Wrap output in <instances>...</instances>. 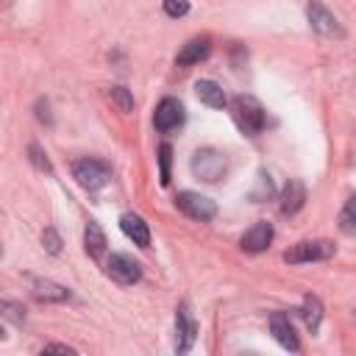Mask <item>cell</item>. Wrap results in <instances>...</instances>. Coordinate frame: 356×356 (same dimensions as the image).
<instances>
[{"label": "cell", "instance_id": "obj_1", "mask_svg": "<svg viewBox=\"0 0 356 356\" xmlns=\"http://www.w3.org/2000/svg\"><path fill=\"white\" fill-rule=\"evenodd\" d=\"M231 117H234V122L239 125V131L248 134V136H256V134H261V128H264V108H261V103H259L256 97H250V95H236V97L231 100Z\"/></svg>", "mask_w": 356, "mask_h": 356}, {"label": "cell", "instance_id": "obj_2", "mask_svg": "<svg viewBox=\"0 0 356 356\" xmlns=\"http://www.w3.org/2000/svg\"><path fill=\"white\" fill-rule=\"evenodd\" d=\"M225 170H228V161H225V156H222L220 150L203 147V150H197L195 159H192V172H195V178H200V181H206V184L220 181V178L225 175Z\"/></svg>", "mask_w": 356, "mask_h": 356}, {"label": "cell", "instance_id": "obj_3", "mask_svg": "<svg viewBox=\"0 0 356 356\" xmlns=\"http://www.w3.org/2000/svg\"><path fill=\"white\" fill-rule=\"evenodd\" d=\"M334 256V245L328 239H303L298 245H292L284 253V261L289 264H303V261H323Z\"/></svg>", "mask_w": 356, "mask_h": 356}, {"label": "cell", "instance_id": "obj_4", "mask_svg": "<svg viewBox=\"0 0 356 356\" xmlns=\"http://www.w3.org/2000/svg\"><path fill=\"white\" fill-rule=\"evenodd\" d=\"M111 170L106 161H97V159H81L72 164V178L83 186V189H100L106 181H108Z\"/></svg>", "mask_w": 356, "mask_h": 356}, {"label": "cell", "instance_id": "obj_5", "mask_svg": "<svg viewBox=\"0 0 356 356\" xmlns=\"http://www.w3.org/2000/svg\"><path fill=\"white\" fill-rule=\"evenodd\" d=\"M175 206H178L186 217L200 220V222H206V220H211V217L217 214V206H214L209 197L197 195V192H178V195H175Z\"/></svg>", "mask_w": 356, "mask_h": 356}, {"label": "cell", "instance_id": "obj_6", "mask_svg": "<svg viewBox=\"0 0 356 356\" xmlns=\"http://www.w3.org/2000/svg\"><path fill=\"white\" fill-rule=\"evenodd\" d=\"M106 273H108V278H114L117 284H125V286L136 284L142 278V267L125 253H111L106 261Z\"/></svg>", "mask_w": 356, "mask_h": 356}, {"label": "cell", "instance_id": "obj_7", "mask_svg": "<svg viewBox=\"0 0 356 356\" xmlns=\"http://www.w3.org/2000/svg\"><path fill=\"white\" fill-rule=\"evenodd\" d=\"M195 334H197V325H195V320L189 314V306L181 303L178 312H175V350L186 353L192 348V342H195Z\"/></svg>", "mask_w": 356, "mask_h": 356}, {"label": "cell", "instance_id": "obj_8", "mask_svg": "<svg viewBox=\"0 0 356 356\" xmlns=\"http://www.w3.org/2000/svg\"><path fill=\"white\" fill-rule=\"evenodd\" d=\"M306 17H309V22H312V28H314L317 33H323V36H342V31H339V25H337V17H334L323 3L312 0V3L306 6Z\"/></svg>", "mask_w": 356, "mask_h": 356}, {"label": "cell", "instance_id": "obj_9", "mask_svg": "<svg viewBox=\"0 0 356 356\" xmlns=\"http://www.w3.org/2000/svg\"><path fill=\"white\" fill-rule=\"evenodd\" d=\"M184 122V106L175 100V97H164L159 106H156V114H153V125L159 131H172Z\"/></svg>", "mask_w": 356, "mask_h": 356}, {"label": "cell", "instance_id": "obj_10", "mask_svg": "<svg viewBox=\"0 0 356 356\" xmlns=\"http://www.w3.org/2000/svg\"><path fill=\"white\" fill-rule=\"evenodd\" d=\"M270 242H273V225L270 222H253L245 234H242V250H248V253H261V250H267L270 248Z\"/></svg>", "mask_w": 356, "mask_h": 356}, {"label": "cell", "instance_id": "obj_11", "mask_svg": "<svg viewBox=\"0 0 356 356\" xmlns=\"http://www.w3.org/2000/svg\"><path fill=\"white\" fill-rule=\"evenodd\" d=\"M270 331H273V337H275L286 350H298V348H300V342H298V337H295V328H292V323H289V314L273 312V314H270Z\"/></svg>", "mask_w": 356, "mask_h": 356}, {"label": "cell", "instance_id": "obj_12", "mask_svg": "<svg viewBox=\"0 0 356 356\" xmlns=\"http://www.w3.org/2000/svg\"><path fill=\"white\" fill-rule=\"evenodd\" d=\"M209 53H211V42H209L206 36H197V39H189V42L178 50L175 61H178L181 67H189V64H200L203 58H209Z\"/></svg>", "mask_w": 356, "mask_h": 356}, {"label": "cell", "instance_id": "obj_13", "mask_svg": "<svg viewBox=\"0 0 356 356\" xmlns=\"http://www.w3.org/2000/svg\"><path fill=\"white\" fill-rule=\"evenodd\" d=\"M120 228H122V234H125L134 245H139V248H147V245H150L147 222H145L139 214H122V217H120Z\"/></svg>", "mask_w": 356, "mask_h": 356}, {"label": "cell", "instance_id": "obj_14", "mask_svg": "<svg viewBox=\"0 0 356 356\" xmlns=\"http://www.w3.org/2000/svg\"><path fill=\"white\" fill-rule=\"evenodd\" d=\"M303 203H306V186H303L298 178H292V181L284 186V195H281V211H284V214H295Z\"/></svg>", "mask_w": 356, "mask_h": 356}, {"label": "cell", "instance_id": "obj_15", "mask_svg": "<svg viewBox=\"0 0 356 356\" xmlns=\"http://www.w3.org/2000/svg\"><path fill=\"white\" fill-rule=\"evenodd\" d=\"M195 95H197L200 103H206V106H211V108H222V106L228 103L225 92H222L214 81H197V83H195Z\"/></svg>", "mask_w": 356, "mask_h": 356}, {"label": "cell", "instance_id": "obj_16", "mask_svg": "<svg viewBox=\"0 0 356 356\" xmlns=\"http://www.w3.org/2000/svg\"><path fill=\"white\" fill-rule=\"evenodd\" d=\"M83 248H86V253H89L92 259H100V256L106 253V234H103V228H100L95 220L86 222V231H83Z\"/></svg>", "mask_w": 356, "mask_h": 356}, {"label": "cell", "instance_id": "obj_17", "mask_svg": "<svg viewBox=\"0 0 356 356\" xmlns=\"http://www.w3.org/2000/svg\"><path fill=\"white\" fill-rule=\"evenodd\" d=\"M33 295L39 300H70V289L53 281H36L33 284Z\"/></svg>", "mask_w": 356, "mask_h": 356}, {"label": "cell", "instance_id": "obj_18", "mask_svg": "<svg viewBox=\"0 0 356 356\" xmlns=\"http://www.w3.org/2000/svg\"><path fill=\"white\" fill-rule=\"evenodd\" d=\"M303 320H306V325H309L312 331H317V328H320L323 306H320V300H317L314 295H306V300H303Z\"/></svg>", "mask_w": 356, "mask_h": 356}, {"label": "cell", "instance_id": "obj_19", "mask_svg": "<svg viewBox=\"0 0 356 356\" xmlns=\"http://www.w3.org/2000/svg\"><path fill=\"white\" fill-rule=\"evenodd\" d=\"M339 228L345 234H356V195L348 197V203L342 206V211H339Z\"/></svg>", "mask_w": 356, "mask_h": 356}, {"label": "cell", "instance_id": "obj_20", "mask_svg": "<svg viewBox=\"0 0 356 356\" xmlns=\"http://www.w3.org/2000/svg\"><path fill=\"white\" fill-rule=\"evenodd\" d=\"M108 97L117 103V108H120L122 114H131V111H134V97H131V92H128L125 86H111V89H108Z\"/></svg>", "mask_w": 356, "mask_h": 356}, {"label": "cell", "instance_id": "obj_21", "mask_svg": "<svg viewBox=\"0 0 356 356\" xmlns=\"http://www.w3.org/2000/svg\"><path fill=\"white\" fill-rule=\"evenodd\" d=\"M170 156H172V147L170 145H161L159 147V164H161V186L170 184Z\"/></svg>", "mask_w": 356, "mask_h": 356}, {"label": "cell", "instance_id": "obj_22", "mask_svg": "<svg viewBox=\"0 0 356 356\" xmlns=\"http://www.w3.org/2000/svg\"><path fill=\"white\" fill-rule=\"evenodd\" d=\"M164 11L170 17H184L189 11V3L186 0H164Z\"/></svg>", "mask_w": 356, "mask_h": 356}, {"label": "cell", "instance_id": "obj_23", "mask_svg": "<svg viewBox=\"0 0 356 356\" xmlns=\"http://www.w3.org/2000/svg\"><path fill=\"white\" fill-rule=\"evenodd\" d=\"M42 242H44V248H47L50 253H58V250H61V239H58V234H56L53 228H47V231L42 234Z\"/></svg>", "mask_w": 356, "mask_h": 356}, {"label": "cell", "instance_id": "obj_24", "mask_svg": "<svg viewBox=\"0 0 356 356\" xmlns=\"http://www.w3.org/2000/svg\"><path fill=\"white\" fill-rule=\"evenodd\" d=\"M3 309H6V317L8 320H14V323H22L25 320V312H22V306H17V303H3Z\"/></svg>", "mask_w": 356, "mask_h": 356}, {"label": "cell", "instance_id": "obj_25", "mask_svg": "<svg viewBox=\"0 0 356 356\" xmlns=\"http://www.w3.org/2000/svg\"><path fill=\"white\" fill-rule=\"evenodd\" d=\"M31 159H33V164H36L39 170H47V172H50V161L44 159V153L39 150V145H31Z\"/></svg>", "mask_w": 356, "mask_h": 356}, {"label": "cell", "instance_id": "obj_26", "mask_svg": "<svg viewBox=\"0 0 356 356\" xmlns=\"http://www.w3.org/2000/svg\"><path fill=\"white\" fill-rule=\"evenodd\" d=\"M42 353H75V350L70 345H44Z\"/></svg>", "mask_w": 356, "mask_h": 356}]
</instances>
